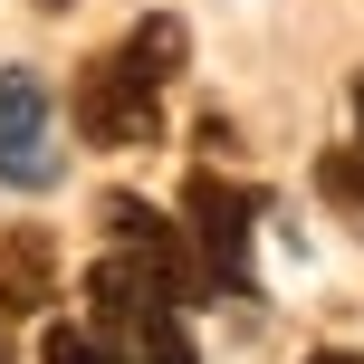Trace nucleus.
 <instances>
[{
	"mask_svg": "<svg viewBox=\"0 0 364 364\" xmlns=\"http://www.w3.org/2000/svg\"><path fill=\"white\" fill-rule=\"evenodd\" d=\"M87 316L115 336V355H125V364H201V346H192V307H182V297H173L134 250L87 259Z\"/></svg>",
	"mask_w": 364,
	"mask_h": 364,
	"instance_id": "1",
	"label": "nucleus"
},
{
	"mask_svg": "<svg viewBox=\"0 0 364 364\" xmlns=\"http://www.w3.org/2000/svg\"><path fill=\"white\" fill-rule=\"evenodd\" d=\"M182 220H192L220 297H230V307H259V259L250 250H259V220H269V192H259V182H230L220 164H201L182 182Z\"/></svg>",
	"mask_w": 364,
	"mask_h": 364,
	"instance_id": "2",
	"label": "nucleus"
},
{
	"mask_svg": "<svg viewBox=\"0 0 364 364\" xmlns=\"http://www.w3.org/2000/svg\"><path fill=\"white\" fill-rule=\"evenodd\" d=\"M68 125L87 134L96 154H144V144H164V87H154V77H134L125 48H106V58H87V68H77Z\"/></svg>",
	"mask_w": 364,
	"mask_h": 364,
	"instance_id": "3",
	"label": "nucleus"
},
{
	"mask_svg": "<svg viewBox=\"0 0 364 364\" xmlns=\"http://www.w3.org/2000/svg\"><path fill=\"white\" fill-rule=\"evenodd\" d=\"M96 220H106V250H134V259L182 297V307H211V297H220V278H211V259H201L192 220L154 211V201H134V192H106V201H96Z\"/></svg>",
	"mask_w": 364,
	"mask_h": 364,
	"instance_id": "4",
	"label": "nucleus"
},
{
	"mask_svg": "<svg viewBox=\"0 0 364 364\" xmlns=\"http://www.w3.org/2000/svg\"><path fill=\"white\" fill-rule=\"evenodd\" d=\"M0 182L10 192H58L68 182V144H58V87L38 68H0Z\"/></svg>",
	"mask_w": 364,
	"mask_h": 364,
	"instance_id": "5",
	"label": "nucleus"
},
{
	"mask_svg": "<svg viewBox=\"0 0 364 364\" xmlns=\"http://www.w3.org/2000/svg\"><path fill=\"white\" fill-rule=\"evenodd\" d=\"M48 297H58V240L38 220L0 230V316H48Z\"/></svg>",
	"mask_w": 364,
	"mask_h": 364,
	"instance_id": "6",
	"label": "nucleus"
},
{
	"mask_svg": "<svg viewBox=\"0 0 364 364\" xmlns=\"http://www.w3.org/2000/svg\"><path fill=\"white\" fill-rule=\"evenodd\" d=\"M115 48H125V68L154 77V87H173V77L192 68V29H182V10H144L125 38H115Z\"/></svg>",
	"mask_w": 364,
	"mask_h": 364,
	"instance_id": "7",
	"label": "nucleus"
},
{
	"mask_svg": "<svg viewBox=\"0 0 364 364\" xmlns=\"http://www.w3.org/2000/svg\"><path fill=\"white\" fill-rule=\"evenodd\" d=\"M316 201H326L336 220H355V240H364V134L316 154Z\"/></svg>",
	"mask_w": 364,
	"mask_h": 364,
	"instance_id": "8",
	"label": "nucleus"
},
{
	"mask_svg": "<svg viewBox=\"0 0 364 364\" xmlns=\"http://www.w3.org/2000/svg\"><path fill=\"white\" fill-rule=\"evenodd\" d=\"M38 364H125V355H115V336L87 316V326H48L38 336Z\"/></svg>",
	"mask_w": 364,
	"mask_h": 364,
	"instance_id": "9",
	"label": "nucleus"
},
{
	"mask_svg": "<svg viewBox=\"0 0 364 364\" xmlns=\"http://www.w3.org/2000/svg\"><path fill=\"white\" fill-rule=\"evenodd\" d=\"M201 154H211V164H240V125H230V115H201Z\"/></svg>",
	"mask_w": 364,
	"mask_h": 364,
	"instance_id": "10",
	"label": "nucleus"
},
{
	"mask_svg": "<svg viewBox=\"0 0 364 364\" xmlns=\"http://www.w3.org/2000/svg\"><path fill=\"white\" fill-rule=\"evenodd\" d=\"M307 364H364V355H346V346H316V355H307Z\"/></svg>",
	"mask_w": 364,
	"mask_h": 364,
	"instance_id": "11",
	"label": "nucleus"
},
{
	"mask_svg": "<svg viewBox=\"0 0 364 364\" xmlns=\"http://www.w3.org/2000/svg\"><path fill=\"white\" fill-rule=\"evenodd\" d=\"M355 134H364V77H355Z\"/></svg>",
	"mask_w": 364,
	"mask_h": 364,
	"instance_id": "12",
	"label": "nucleus"
},
{
	"mask_svg": "<svg viewBox=\"0 0 364 364\" xmlns=\"http://www.w3.org/2000/svg\"><path fill=\"white\" fill-rule=\"evenodd\" d=\"M38 10H68V0H38Z\"/></svg>",
	"mask_w": 364,
	"mask_h": 364,
	"instance_id": "13",
	"label": "nucleus"
},
{
	"mask_svg": "<svg viewBox=\"0 0 364 364\" xmlns=\"http://www.w3.org/2000/svg\"><path fill=\"white\" fill-rule=\"evenodd\" d=\"M0 364H10V346H0Z\"/></svg>",
	"mask_w": 364,
	"mask_h": 364,
	"instance_id": "14",
	"label": "nucleus"
}]
</instances>
